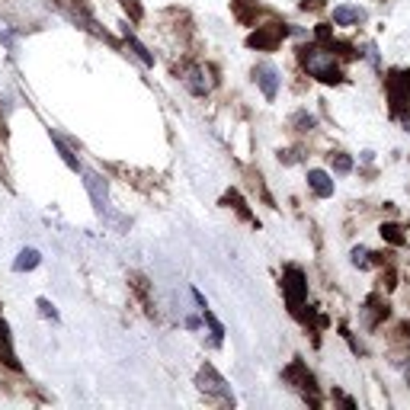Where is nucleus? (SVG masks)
Masks as SVG:
<instances>
[{
    "label": "nucleus",
    "mask_w": 410,
    "mask_h": 410,
    "mask_svg": "<svg viewBox=\"0 0 410 410\" xmlns=\"http://www.w3.org/2000/svg\"><path fill=\"white\" fill-rule=\"evenodd\" d=\"M298 64H302L304 74L320 80V84H340L343 80V71L337 64V58L327 48L314 45V42L311 45H298Z\"/></svg>",
    "instance_id": "1"
},
{
    "label": "nucleus",
    "mask_w": 410,
    "mask_h": 410,
    "mask_svg": "<svg viewBox=\"0 0 410 410\" xmlns=\"http://www.w3.org/2000/svg\"><path fill=\"white\" fill-rule=\"evenodd\" d=\"M282 298H285L292 314H302L304 302H308V276L298 266H285L282 269Z\"/></svg>",
    "instance_id": "2"
},
{
    "label": "nucleus",
    "mask_w": 410,
    "mask_h": 410,
    "mask_svg": "<svg viewBox=\"0 0 410 410\" xmlns=\"http://www.w3.org/2000/svg\"><path fill=\"white\" fill-rule=\"evenodd\" d=\"M196 388L202 391L205 397H218L221 404H231V407H234V395H231V385L221 379L218 369H215L212 362L199 365V372H196Z\"/></svg>",
    "instance_id": "3"
},
{
    "label": "nucleus",
    "mask_w": 410,
    "mask_h": 410,
    "mask_svg": "<svg viewBox=\"0 0 410 410\" xmlns=\"http://www.w3.org/2000/svg\"><path fill=\"white\" fill-rule=\"evenodd\" d=\"M282 379L289 381L295 391H302L304 395V401H311L314 407H318V385H314V375H311V369L302 362V359H292L285 369H282Z\"/></svg>",
    "instance_id": "4"
},
{
    "label": "nucleus",
    "mask_w": 410,
    "mask_h": 410,
    "mask_svg": "<svg viewBox=\"0 0 410 410\" xmlns=\"http://www.w3.org/2000/svg\"><path fill=\"white\" fill-rule=\"evenodd\" d=\"M80 176H84V190L87 196H90L93 208H97V215H103V218H113V205H109V186L106 180L97 174V170H80Z\"/></svg>",
    "instance_id": "5"
},
{
    "label": "nucleus",
    "mask_w": 410,
    "mask_h": 410,
    "mask_svg": "<svg viewBox=\"0 0 410 410\" xmlns=\"http://www.w3.org/2000/svg\"><path fill=\"white\" fill-rule=\"evenodd\" d=\"M289 36V26L285 23H269V26H257V32L247 36V45L257 48V52H276L279 42Z\"/></svg>",
    "instance_id": "6"
},
{
    "label": "nucleus",
    "mask_w": 410,
    "mask_h": 410,
    "mask_svg": "<svg viewBox=\"0 0 410 410\" xmlns=\"http://www.w3.org/2000/svg\"><path fill=\"white\" fill-rule=\"evenodd\" d=\"M253 84L260 87V93H263L269 103H273V99L279 97V84H282L279 68H276L273 61H260L257 68H253Z\"/></svg>",
    "instance_id": "7"
},
{
    "label": "nucleus",
    "mask_w": 410,
    "mask_h": 410,
    "mask_svg": "<svg viewBox=\"0 0 410 410\" xmlns=\"http://www.w3.org/2000/svg\"><path fill=\"white\" fill-rule=\"evenodd\" d=\"M180 80H183V87L192 93V97H208L212 93V71L208 68H202V64H196V68H186L180 74Z\"/></svg>",
    "instance_id": "8"
},
{
    "label": "nucleus",
    "mask_w": 410,
    "mask_h": 410,
    "mask_svg": "<svg viewBox=\"0 0 410 410\" xmlns=\"http://www.w3.org/2000/svg\"><path fill=\"white\" fill-rule=\"evenodd\" d=\"M0 365H7L10 372H23V362H20L16 346H13V330L3 320V314H0Z\"/></svg>",
    "instance_id": "9"
},
{
    "label": "nucleus",
    "mask_w": 410,
    "mask_h": 410,
    "mask_svg": "<svg viewBox=\"0 0 410 410\" xmlns=\"http://www.w3.org/2000/svg\"><path fill=\"white\" fill-rule=\"evenodd\" d=\"M308 186H311V192L318 199H330L334 196V176L327 174V170H308Z\"/></svg>",
    "instance_id": "10"
},
{
    "label": "nucleus",
    "mask_w": 410,
    "mask_h": 410,
    "mask_svg": "<svg viewBox=\"0 0 410 410\" xmlns=\"http://www.w3.org/2000/svg\"><path fill=\"white\" fill-rule=\"evenodd\" d=\"M122 38H125V45H129L132 52H135V58L141 61L145 68H154V55L148 52V45H145V42H141V38H138L135 32L129 29V23H122Z\"/></svg>",
    "instance_id": "11"
},
{
    "label": "nucleus",
    "mask_w": 410,
    "mask_h": 410,
    "mask_svg": "<svg viewBox=\"0 0 410 410\" xmlns=\"http://www.w3.org/2000/svg\"><path fill=\"white\" fill-rule=\"evenodd\" d=\"M330 20H334L337 26H359V23H365V10L353 7V3H340V7H334Z\"/></svg>",
    "instance_id": "12"
},
{
    "label": "nucleus",
    "mask_w": 410,
    "mask_h": 410,
    "mask_svg": "<svg viewBox=\"0 0 410 410\" xmlns=\"http://www.w3.org/2000/svg\"><path fill=\"white\" fill-rule=\"evenodd\" d=\"M38 266H42V250L38 247H23L13 257V273H32Z\"/></svg>",
    "instance_id": "13"
},
{
    "label": "nucleus",
    "mask_w": 410,
    "mask_h": 410,
    "mask_svg": "<svg viewBox=\"0 0 410 410\" xmlns=\"http://www.w3.org/2000/svg\"><path fill=\"white\" fill-rule=\"evenodd\" d=\"M48 138H52L55 151H58V157L64 160V164H68V170H71V174H80V170H84V164H80V157H77V154L71 151L68 145H64V138H61L58 132H48Z\"/></svg>",
    "instance_id": "14"
},
{
    "label": "nucleus",
    "mask_w": 410,
    "mask_h": 410,
    "mask_svg": "<svg viewBox=\"0 0 410 410\" xmlns=\"http://www.w3.org/2000/svg\"><path fill=\"white\" fill-rule=\"evenodd\" d=\"M199 314H202V324L208 327V334H212V346H221V343H225V324L215 318L208 304H205V308H199Z\"/></svg>",
    "instance_id": "15"
},
{
    "label": "nucleus",
    "mask_w": 410,
    "mask_h": 410,
    "mask_svg": "<svg viewBox=\"0 0 410 410\" xmlns=\"http://www.w3.org/2000/svg\"><path fill=\"white\" fill-rule=\"evenodd\" d=\"M0 45L7 48L10 55H16V48H20V29L10 26L7 20H0Z\"/></svg>",
    "instance_id": "16"
},
{
    "label": "nucleus",
    "mask_w": 410,
    "mask_h": 410,
    "mask_svg": "<svg viewBox=\"0 0 410 410\" xmlns=\"http://www.w3.org/2000/svg\"><path fill=\"white\" fill-rule=\"evenodd\" d=\"M36 308H38V318L52 320V324H61V311H58V308H55V302H52V298L38 295V298H36Z\"/></svg>",
    "instance_id": "17"
},
{
    "label": "nucleus",
    "mask_w": 410,
    "mask_h": 410,
    "mask_svg": "<svg viewBox=\"0 0 410 410\" xmlns=\"http://www.w3.org/2000/svg\"><path fill=\"white\" fill-rule=\"evenodd\" d=\"M327 160H330V170H334V174H350L353 170V157L350 154H343V151L327 154Z\"/></svg>",
    "instance_id": "18"
},
{
    "label": "nucleus",
    "mask_w": 410,
    "mask_h": 410,
    "mask_svg": "<svg viewBox=\"0 0 410 410\" xmlns=\"http://www.w3.org/2000/svg\"><path fill=\"white\" fill-rule=\"evenodd\" d=\"M379 318H388V304L381 308L375 298H369V302H365V324L375 327V324H379Z\"/></svg>",
    "instance_id": "19"
},
{
    "label": "nucleus",
    "mask_w": 410,
    "mask_h": 410,
    "mask_svg": "<svg viewBox=\"0 0 410 410\" xmlns=\"http://www.w3.org/2000/svg\"><path fill=\"white\" fill-rule=\"evenodd\" d=\"M381 237H385V241H391V243H397V247H401V243H407V237L401 234V228H397V225H381Z\"/></svg>",
    "instance_id": "20"
},
{
    "label": "nucleus",
    "mask_w": 410,
    "mask_h": 410,
    "mask_svg": "<svg viewBox=\"0 0 410 410\" xmlns=\"http://www.w3.org/2000/svg\"><path fill=\"white\" fill-rule=\"evenodd\" d=\"M292 125H295V132H311V129H314V115H308V113L302 109V113L292 115Z\"/></svg>",
    "instance_id": "21"
},
{
    "label": "nucleus",
    "mask_w": 410,
    "mask_h": 410,
    "mask_svg": "<svg viewBox=\"0 0 410 410\" xmlns=\"http://www.w3.org/2000/svg\"><path fill=\"white\" fill-rule=\"evenodd\" d=\"M350 257H353V266H359V269H369V266H372V260H369L372 253L365 250V247H353Z\"/></svg>",
    "instance_id": "22"
},
{
    "label": "nucleus",
    "mask_w": 410,
    "mask_h": 410,
    "mask_svg": "<svg viewBox=\"0 0 410 410\" xmlns=\"http://www.w3.org/2000/svg\"><path fill=\"white\" fill-rule=\"evenodd\" d=\"M186 327H190V330H199V327H202V314H190V318H186Z\"/></svg>",
    "instance_id": "23"
},
{
    "label": "nucleus",
    "mask_w": 410,
    "mask_h": 410,
    "mask_svg": "<svg viewBox=\"0 0 410 410\" xmlns=\"http://www.w3.org/2000/svg\"><path fill=\"white\" fill-rule=\"evenodd\" d=\"M320 7H324V3H320V0H311V3H308V0H304V3H302V10H320Z\"/></svg>",
    "instance_id": "24"
}]
</instances>
